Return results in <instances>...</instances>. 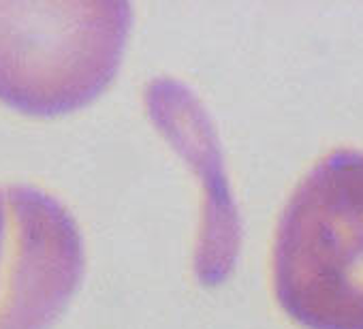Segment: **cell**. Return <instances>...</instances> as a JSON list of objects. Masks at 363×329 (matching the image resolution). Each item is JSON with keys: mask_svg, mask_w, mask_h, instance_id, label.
Returning a JSON list of instances; mask_svg holds the SVG:
<instances>
[{"mask_svg": "<svg viewBox=\"0 0 363 329\" xmlns=\"http://www.w3.org/2000/svg\"><path fill=\"white\" fill-rule=\"evenodd\" d=\"M274 291L306 329H363V152H329L289 197L274 240Z\"/></svg>", "mask_w": 363, "mask_h": 329, "instance_id": "6da1fadb", "label": "cell"}, {"mask_svg": "<svg viewBox=\"0 0 363 329\" xmlns=\"http://www.w3.org/2000/svg\"><path fill=\"white\" fill-rule=\"evenodd\" d=\"M128 3H0V101L60 116L96 99L118 73Z\"/></svg>", "mask_w": 363, "mask_h": 329, "instance_id": "7a4b0ae2", "label": "cell"}, {"mask_svg": "<svg viewBox=\"0 0 363 329\" xmlns=\"http://www.w3.org/2000/svg\"><path fill=\"white\" fill-rule=\"evenodd\" d=\"M84 238L62 201L0 186V329H48L84 278Z\"/></svg>", "mask_w": 363, "mask_h": 329, "instance_id": "3957f363", "label": "cell"}]
</instances>
